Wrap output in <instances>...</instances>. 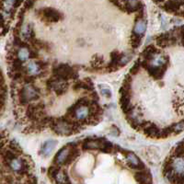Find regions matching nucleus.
<instances>
[{
  "mask_svg": "<svg viewBox=\"0 0 184 184\" xmlns=\"http://www.w3.org/2000/svg\"><path fill=\"white\" fill-rule=\"evenodd\" d=\"M182 28L161 34L147 46L120 89L121 108L132 128L150 138L183 129Z\"/></svg>",
  "mask_w": 184,
  "mask_h": 184,
  "instance_id": "1",
  "label": "nucleus"
},
{
  "mask_svg": "<svg viewBox=\"0 0 184 184\" xmlns=\"http://www.w3.org/2000/svg\"><path fill=\"white\" fill-rule=\"evenodd\" d=\"M55 145H56V143L55 142H48V143H45L44 145H43V146L41 148V152H40V154L41 155H43V156H47V155H49L50 153H51V151H52V149H53V147L55 146Z\"/></svg>",
  "mask_w": 184,
  "mask_h": 184,
  "instance_id": "3",
  "label": "nucleus"
},
{
  "mask_svg": "<svg viewBox=\"0 0 184 184\" xmlns=\"http://www.w3.org/2000/svg\"><path fill=\"white\" fill-rule=\"evenodd\" d=\"M163 174L171 184H183V143L180 142L165 160Z\"/></svg>",
  "mask_w": 184,
  "mask_h": 184,
  "instance_id": "2",
  "label": "nucleus"
}]
</instances>
